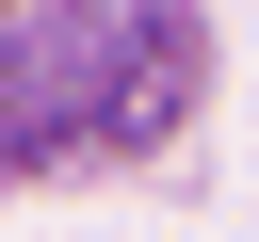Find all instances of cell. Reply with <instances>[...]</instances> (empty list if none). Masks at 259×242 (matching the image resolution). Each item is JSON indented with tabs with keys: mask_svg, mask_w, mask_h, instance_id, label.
<instances>
[]
</instances>
